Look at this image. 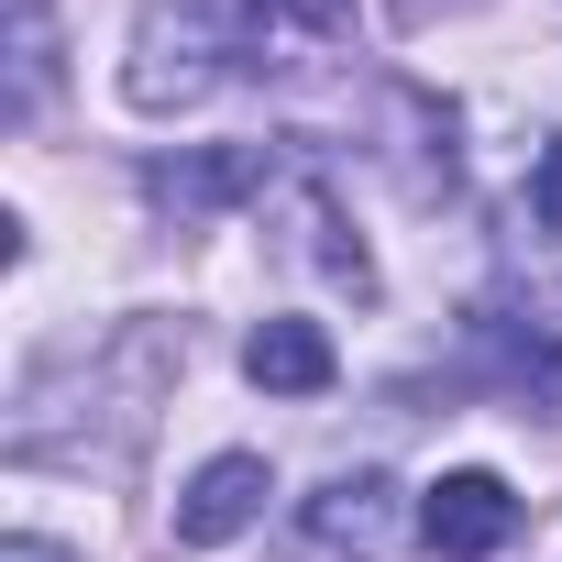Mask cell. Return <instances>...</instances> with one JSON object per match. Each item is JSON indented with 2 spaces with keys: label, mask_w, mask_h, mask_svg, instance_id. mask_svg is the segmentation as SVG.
I'll use <instances>...</instances> for the list:
<instances>
[{
  "label": "cell",
  "mask_w": 562,
  "mask_h": 562,
  "mask_svg": "<svg viewBox=\"0 0 562 562\" xmlns=\"http://www.w3.org/2000/svg\"><path fill=\"white\" fill-rule=\"evenodd\" d=\"M232 78V34H221V0H144V23H133V111H188Z\"/></svg>",
  "instance_id": "6da1fadb"
},
{
  "label": "cell",
  "mask_w": 562,
  "mask_h": 562,
  "mask_svg": "<svg viewBox=\"0 0 562 562\" xmlns=\"http://www.w3.org/2000/svg\"><path fill=\"white\" fill-rule=\"evenodd\" d=\"M221 34L243 78H310L353 45V0H221Z\"/></svg>",
  "instance_id": "7a4b0ae2"
},
{
  "label": "cell",
  "mask_w": 562,
  "mask_h": 562,
  "mask_svg": "<svg viewBox=\"0 0 562 562\" xmlns=\"http://www.w3.org/2000/svg\"><path fill=\"white\" fill-rule=\"evenodd\" d=\"M507 529H518V496H507V474H485V463H463V474H441V485L419 496V540H430L441 562H485V551H507Z\"/></svg>",
  "instance_id": "3957f363"
},
{
  "label": "cell",
  "mask_w": 562,
  "mask_h": 562,
  "mask_svg": "<svg viewBox=\"0 0 562 562\" xmlns=\"http://www.w3.org/2000/svg\"><path fill=\"white\" fill-rule=\"evenodd\" d=\"M265 496H276L265 452H210V463L188 474V496H177V551H221V540H243V529L265 518Z\"/></svg>",
  "instance_id": "277c9868"
},
{
  "label": "cell",
  "mask_w": 562,
  "mask_h": 562,
  "mask_svg": "<svg viewBox=\"0 0 562 562\" xmlns=\"http://www.w3.org/2000/svg\"><path fill=\"white\" fill-rule=\"evenodd\" d=\"M243 375H254L265 397H321V386L342 375V353H331V331H321V321H254Z\"/></svg>",
  "instance_id": "5b68a950"
},
{
  "label": "cell",
  "mask_w": 562,
  "mask_h": 562,
  "mask_svg": "<svg viewBox=\"0 0 562 562\" xmlns=\"http://www.w3.org/2000/svg\"><path fill=\"white\" fill-rule=\"evenodd\" d=\"M310 540H321V551H364V562H375V551L397 540V485H386V474H331V485L310 496Z\"/></svg>",
  "instance_id": "8992f818"
},
{
  "label": "cell",
  "mask_w": 562,
  "mask_h": 562,
  "mask_svg": "<svg viewBox=\"0 0 562 562\" xmlns=\"http://www.w3.org/2000/svg\"><path fill=\"white\" fill-rule=\"evenodd\" d=\"M243 188H265V155H254V144H232V155H188V166H155V199H177V210H221V199H243Z\"/></svg>",
  "instance_id": "52a82bcc"
},
{
  "label": "cell",
  "mask_w": 562,
  "mask_h": 562,
  "mask_svg": "<svg viewBox=\"0 0 562 562\" xmlns=\"http://www.w3.org/2000/svg\"><path fill=\"white\" fill-rule=\"evenodd\" d=\"M529 221L540 232H562V133L540 144V166H529Z\"/></svg>",
  "instance_id": "ba28073f"
},
{
  "label": "cell",
  "mask_w": 562,
  "mask_h": 562,
  "mask_svg": "<svg viewBox=\"0 0 562 562\" xmlns=\"http://www.w3.org/2000/svg\"><path fill=\"white\" fill-rule=\"evenodd\" d=\"M0 562H78L67 540H45V529H12V540H0Z\"/></svg>",
  "instance_id": "9c48e42d"
},
{
  "label": "cell",
  "mask_w": 562,
  "mask_h": 562,
  "mask_svg": "<svg viewBox=\"0 0 562 562\" xmlns=\"http://www.w3.org/2000/svg\"><path fill=\"white\" fill-rule=\"evenodd\" d=\"M386 12H397L408 34H430V23H452V12H474V0H386Z\"/></svg>",
  "instance_id": "30bf717a"
}]
</instances>
